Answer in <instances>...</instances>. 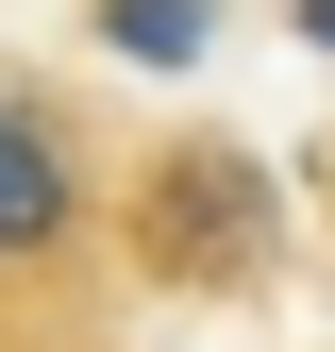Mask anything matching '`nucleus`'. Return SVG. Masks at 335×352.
<instances>
[{
  "instance_id": "nucleus-1",
  "label": "nucleus",
  "mask_w": 335,
  "mask_h": 352,
  "mask_svg": "<svg viewBox=\"0 0 335 352\" xmlns=\"http://www.w3.org/2000/svg\"><path fill=\"white\" fill-rule=\"evenodd\" d=\"M67 235H84V151H67L51 101L0 84V269H51Z\"/></svg>"
},
{
  "instance_id": "nucleus-2",
  "label": "nucleus",
  "mask_w": 335,
  "mask_h": 352,
  "mask_svg": "<svg viewBox=\"0 0 335 352\" xmlns=\"http://www.w3.org/2000/svg\"><path fill=\"white\" fill-rule=\"evenodd\" d=\"M251 235H268V185H251V168H218V151H185V168H168V269L251 252Z\"/></svg>"
},
{
  "instance_id": "nucleus-3",
  "label": "nucleus",
  "mask_w": 335,
  "mask_h": 352,
  "mask_svg": "<svg viewBox=\"0 0 335 352\" xmlns=\"http://www.w3.org/2000/svg\"><path fill=\"white\" fill-rule=\"evenodd\" d=\"M101 51L117 67H201L218 51V0H101Z\"/></svg>"
},
{
  "instance_id": "nucleus-4",
  "label": "nucleus",
  "mask_w": 335,
  "mask_h": 352,
  "mask_svg": "<svg viewBox=\"0 0 335 352\" xmlns=\"http://www.w3.org/2000/svg\"><path fill=\"white\" fill-rule=\"evenodd\" d=\"M302 34H319V51H335V0H302Z\"/></svg>"
}]
</instances>
